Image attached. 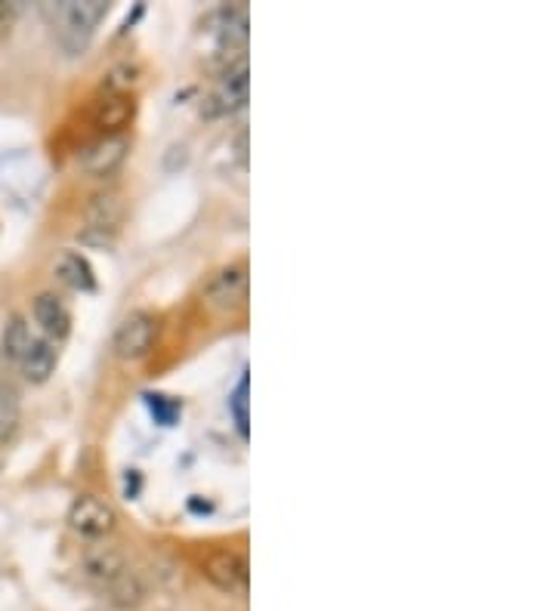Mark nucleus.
<instances>
[{"label":"nucleus","instance_id":"4468645a","mask_svg":"<svg viewBox=\"0 0 556 611\" xmlns=\"http://www.w3.org/2000/svg\"><path fill=\"white\" fill-rule=\"evenodd\" d=\"M19 430V396L7 383H0V445L10 442Z\"/></svg>","mask_w":556,"mask_h":611},{"label":"nucleus","instance_id":"9b49d317","mask_svg":"<svg viewBox=\"0 0 556 611\" xmlns=\"http://www.w3.org/2000/svg\"><path fill=\"white\" fill-rule=\"evenodd\" d=\"M56 278H60L65 287H72V291H81V294H91L96 291V272H93L91 260L84 254H77V251H65V254L56 260Z\"/></svg>","mask_w":556,"mask_h":611},{"label":"nucleus","instance_id":"ddd939ff","mask_svg":"<svg viewBox=\"0 0 556 611\" xmlns=\"http://www.w3.org/2000/svg\"><path fill=\"white\" fill-rule=\"evenodd\" d=\"M229 411L235 420V430L248 442L251 439V373L241 371L239 383L229 392Z\"/></svg>","mask_w":556,"mask_h":611},{"label":"nucleus","instance_id":"1a4fd4ad","mask_svg":"<svg viewBox=\"0 0 556 611\" xmlns=\"http://www.w3.org/2000/svg\"><path fill=\"white\" fill-rule=\"evenodd\" d=\"M134 112H136L134 96H130V93H124V89H112L106 99H99V103H96L93 120H96V127H99L103 134L115 136L127 120L134 118Z\"/></svg>","mask_w":556,"mask_h":611},{"label":"nucleus","instance_id":"f03ea898","mask_svg":"<svg viewBox=\"0 0 556 611\" xmlns=\"http://www.w3.org/2000/svg\"><path fill=\"white\" fill-rule=\"evenodd\" d=\"M248 89H251V77H248V60L239 56V60L225 62L223 75L213 84V89L208 93V99L201 103V112L208 118H223V115H232L239 112L241 105L248 103Z\"/></svg>","mask_w":556,"mask_h":611},{"label":"nucleus","instance_id":"0eeeda50","mask_svg":"<svg viewBox=\"0 0 556 611\" xmlns=\"http://www.w3.org/2000/svg\"><path fill=\"white\" fill-rule=\"evenodd\" d=\"M204 575L213 587H220L223 593H244L248 590V562L239 552H213L204 562Z\"/></svg>","mask_w":556,"mask_h":611},{"label":"nucleus","instance_id":"f8f14e48","mask_svg":"<svg viewBox=\"0 0 556 611\" xmlns=\"http://www.w3.org/2000/svg\"><path fill=\"white\" fill-rule=\"evenodd\" d=\"M31 344H34V334H31L29 322L22 315H10L7 325H3V334H0V352H3V358L19 365Z\"/></svg>","mask_w":556,"mask_h":611},{"label":"nucleus","instance_id":"f257e3e1","mask_svg":"<svg viewBox=\"0 0 556 611\" xmlns=\"http://www.w3.org/2000/svg\"><path fill=\"white\" fill-rule=\"evenodd\" d=\"M106 0H62V3H46L44 15L56 31V41L69 53L77 56L91 44L96 25L106 19Z\"/></svg>","mask_w":556,"mask_h":611},{"label":"nucleus","instance_id":"423d86ee","mask_svg":"<svg viewBox=\"0 0 556 611\" xmlns=\"http://www.w3.org/2000/svg\"><path fill=\"white\" fill-rule=\"evenodd\" d=\"M127 151H130V143H127L124 136H103V139H96L93 146L84 149V155H81V167H84L91 177H112V173L124 165Z\"/></svg>","mask_w":556,"mask_h":611},{"label":"nucleus","instance_id":"2eb2a0df","mask_svg":"<svg viewBox=\"0 0 556 611\" xmlns=\"http://www.w3.org/2000/svg\"><path fill=\"white\" fill-rule=\"evenodd\" d=\"M146 404H149V411H151V418L158 420L161 426H174V420L180 418V402H174L170 396H146Z\"/></svg>","mask_w":556,"mask_h":611},{"label":"nucleus","instance_id":"39448f33","mask_svg":"<svg viewBox=\"0 0 556 611\" xmlns=\"http://www.w3.org/2000/svg\"><path fill=\"white\" fill-rule=\"evenodd\" d=\"M244 297H248V268L241 263L213 272L211 282L204 284V299L213 309H239Z\"/></svg>","mask_w":556,"mask_h":611},{"label":"nucleus","instance_id":"7ed1b4c3","mask_svg":"<svg viewBox=\"0 0 556 611\" xmlns=\"http://www.w3.org/2000/svg\"><path fill=\"white\" fill-rule=\"evenodd\" d=\"M155 337H158V322L149 313H130L115 330L112 349L124 361H136V358L149 356Z\"/></svg>","mask_w":556,"mask_h":611},{"label":"nucleus","instance_id":"9d476101","mask_svg":"<svg viewBox=\"0 0 556 611\" xmlns=\"http://www.w3.org/2000/svg\"><path fill=\"white\" fill-rule=\"evenodd\" d=\"M56 361H60V349L56 344H50L44 337H34V344L29 346V352L19 361V371L29 383H46L50 373L56 371Z\"/></svg>","mask_w":556,"mask_h":611},{"label":"nucleus","instance_id":"20e7f679","mask_svg":"<svg viewBox=\"0 0 556 611\" xmlns=\"http://www.w3.org/2000/svg\"><path fill=\"white\" fill-rule=\"evenodd\" d=\"M115 509L108 507L103 497H93V494H81L75 497V504L69 507V525L75 528L81 537H106L115 528Z\"/></svg>","mask_w":556,"mask_h":611},{"label":"nucleus","instance_id":"6e6552de","mask_svg":"<svg viewBox=\"0 0 556 611\" xmlns=\"http://www.w3.org/2000/svg\"><path fill=\"white\" fill-rule=\"evenodd\" d=\"M31 313H34L38 328L44 330V340H50V344H60L72 334V313L56 294H41L34 299Z\"/></svg>","mask_w":556,"mask_h":611}]
</instances>
